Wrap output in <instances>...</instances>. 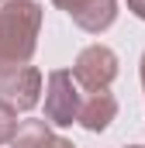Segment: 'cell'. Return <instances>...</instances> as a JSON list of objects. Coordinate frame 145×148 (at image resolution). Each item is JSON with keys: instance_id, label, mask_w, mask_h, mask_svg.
<instances>
[{"instance_id": "cell-8", "label": "cell", "mask_w": 145, "mask_h": 148, "mask_svg": "<svg viewBox=\"0 0 145 148\" xmlns=\"http://www.w3.org/2000/svg\"><path fill=\"white\" fill-rule=\"evenodd\" d=\"M14 131H17V110L0 100V145H7L14 138Z\"/></svg>"}, {"instance_id": "cell-11", "label": "cell", "mask_w": 145, "mask_h": 148, "mask_svg": "<svg viewBox=\"0 0 145 148\" xmlns=\"http://www.w3.org/2000/svg\"><path fill=\"white\" fill-rule=\"evenodd\" d=\"M142 86H145V55H142Z\"/></svg>"}, {"instance_id": "cell-1", "label": "cell", "mask_w": 145, "mask_h": 148, "mask_svg": "<svg viewBox=\"0 0 145 148\" xmlns=\"http://www.w3.org/2000/svg\"><path fill=\"white\" fill-rule=\"evenodd\" d=\"M41 7L35 0H10L0 3V69L28 66L38 48Z\"/></svg>"}, {"instance_id": "cell-13", "label": "cell", "mask_w": 145, "mask_h": 148, "mask_svg": "<svg viewBox=\"0 0 145 148\" xmlns=\"http://www.w3.org/2000/svg\"><path fill=\"white\" fill-rule=\"evenodd\" d=\"M0 3H10V0H0Z\"/></svg>"}, {"instance_id": "cell-14", "label": "cell", "mask_w": 145, "mask_h": 148, "mask_svg": "<svg viewBox=\"0 0 145 148\" xmlns=\"http://www.w3.org/2000/svg\"><path fill=\"white\" fill-rule=\"evenodd\" d=\"M0 73H3V69H0Z\"/></svg>"}, {"instance_id": "cell-10", "label": "cell", "mask_w": 145, "mask_h": 148, "mask_svg": "<svg viewBox=\"0 0 145 148\" xmlns=\"http://www.w3.org/2000/svg\"><path fill=\"white\" fill-rule=\"evenodd\" d=\"M52 148H76V145H72V141H66V138H55V145H52Z\"/></svg>"}, {"instance_id": "cell-7", "label": "cell", "mask_w": 145, "mask_h": 148, "mask_svg": "<svg viewBox=\"0 0 145 148\" xmlns=\"http://www.w3.org/2000/svg\"><path fill=\"white\" fill-rule=\"evenodd\" d=\"M59 134H52V124L48 121H24L17 124L14 138H10V148H52Z\"/></svg>"}, {"instance_id": "cell-12", "label": "cell", "mask_w": 145, "mask_h": 148, "mask_svg": "<svg viewBox=\"0 0 145 148\" xmlns=\"http://www.w3.org/2000/svg\"><path fill=\"white\" fill-rule=\"evenodd\" d=\"M124 148H145V145H124Z\"/></svg>"}, {"instance_id": "cell-6", "label": "cell", "mask_w": 145, "mask_h": 148, "mask_svg": "<svg viewBox=\"0 0 145 148\" xmlns=\"http://www.w3.org/2000/svg\"><path fill=\"white\" fill-rule=\"evenodd\" d=\"M117 117V100H114V93L110 90H93V93H83V107H79V117H76V124L79 127H86V131H93V134H100V131H107L110 121Z\"/></svg>"}, {"instance_id": "cell-5", "label": "cell", "mask_w": 145, "mask_h": 148, "mask_svg": "<svg viewBox=\"0 0 145 148\" xmlns=\"http://www.w3.org/2000/svg\"><path fill=\"white\" fill-rule=\"evenodd\" d=\"M55 7H62L72 17L76 28L90 31V35H100L107 31L117 17V0H52Z\"/></svg>"}, {"instance_id": "cell-2", "label": "cell", "mask_w": 145, "mask_h": 148, "mask_svg": "<svg viewBox=\"0 0 145 148\" xmlns=\"http://www.w3.org/2000/svg\"><path fill=\"white\" fill-rule=\"evenodd\" d=\"M83 107V90L76 86L69 69H55L48 73V86H45V121L55 127H69L79 117Z\"/></svg>"}, {"instance_id": "cell-9", "label": "cell", "mask_w": 145, "mask_h": 148, "mask_svg": "<svg viewBox=\"0 0 145 148\" xmlns=\"http://www.w3.org/2000/svg\"><path fill=\"white\" fill-rule=\"evenodd\" d=\"M128 10H131L135 17H142V21H145V0H128Z\"/></svg>"}, {"instance_id": "cell-3", "label": "cell", "mask_w": 145, "mask_h": 148, "mask_svg": "<svg viewBox=\"0 0 145 148\" xmlns=\"http://www.w3.org/2000/svg\"><path fill=\"white\" fill-rule=\"evenodd\" d=\"M114 76H117V55L107 45H86L72 62V79H76V86L83 93L107 90Z\"/></svg>"}, {"instance_id": "cell-4", "label": "cell", "mask_w": 145, "mask_h": 148, "mask_svg": "<svg viewBox=\"0 0 145 148\" xmlns=\"http://www.w3.org/2000/svg\"><path fill=\"white\" fill-rule=\"evenodd\" d=\"M0 100L14 110H35L41 100V69L35 66H10L0 73Z\"/></svg>"}]
</instances>
